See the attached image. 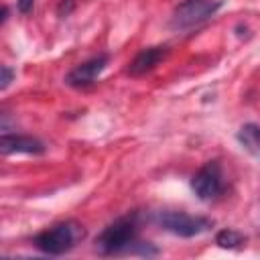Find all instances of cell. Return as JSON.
Wrapping results in <instances>:
<instances>
[{
  "label": "cell",
  "instance_id": "6da1fadb",
  "mask_svg": "<svg viewBox=\"0 0 260 260\" xmlns=\"http://www.w3.org/2000/svg\"><path fill=\"white\" fill-rule=\"evenodd\" d=\"M136 213L122 215L108 223L95 238L93 248L102 256H118V254H136L138 246V221Z\"/></svg>",
  "mask_w": 260,
  "mask_h": 260
},
{
  "label": "cell",
  "instance_id": "7a4b0ae2",
  "mask_svg": "<svg viewBox=\"0 0 260 260\" xmlns=\"http://www.w3.org/2000/svg\"><path fill=\"white\" fill-rule=\"evenodd\" d=\"M85 230L73 221V219H65V221H57L53 225H49L47 230L39 232L32 238V244L37 250H41L43 254L49 256H61L71 252L79 240H83Z\"/></svg>",
  "mask_w": 260,
  "mask_h": 260
},
{
  "label": "cell",
  "instance_id": "3957f363",
  "mask_svg": "<svg viewBox=\"0 0 260 260\" xmlns=\"http://www.w3.org/2000/svg\"><path fill=\"white\" fill-rule=\"evenodd\" d=\"M154 221L165 230L179 238H195L205 234L213 221L205 215H191L185 211H160L154 215Z\"/></svg>",
  "mask_w": 260,
  "mask_h": 260
},
{
  "label": "cell",
  "instance_id": "277c9868",
  "mask_svg": "<svg viewBox=\"0 0 260 260\" xmlns=\"http://www.w3.org/2000/svg\"><path fill=\"white\" fill-rule=\"evenodd\" d=\"M221 6H223L221 0H183L173 10L171 26L177 30L193 28V26L209 20Z\"/></svg>",
  "mask_w": 260,
  "mask_h": 260
},
{
  "label": "cell",
  "instance_id": "5b68a950",
  "mask_svg": "<svg viewBox=\"0 0 260 260\" xmlns=\"http://www.w3.org/2000/svg\"><path fill=\"white\" fill-rule=\"evenodd\" d=\"M191 191L199 201H215L223 193V175L217 160L205 162L191 177Z\"/></svg>",
  "mask_w": 260,
  "mask_h": 260
},
{
  "label": "cell",
  "instance_id": "8992f818",
  "mask_svg": "<svg viewBox=\"0 0 260 260\" xmlns=\"http://www.w3.org/2000/svg\"><path fill=\"white\" fill-rule=\"evenodd\" d=\"M110 57L106 53H100L79 65H75L67 75H65V83L69 87H75V89H83V87H89L95 83V79L102 75V71L106 69Z\"/></svg>",
  "mask_w": 260,
  "mask_h": 260
},
{
  "label": "cell",
  "instance_id": "52a82bcc",
  "mask_svg": "<svg viewBox=\"0 0 260 260\" xmlns=\"http://www.w3.org/2000/svg\"><path fill=\"white\" fill-rule=\"evenodd\" d=\"M0 150L2 154H43L47 150L45 142L28 136V134H10V132H2L0 138Z\"/></svg>",
  "mask_w": 260,
  "mask_h": 260
},
{
  "label": "cell",
  "instance_id": "ba28073f",
  "mask_svg": "<svg viewBox=\"0 0 260 260\" xmlns=\"http://www.w3.org/2000/svg\"><path fill=\"white\" fill-rule=\"evenodd\" d=\"M167 53H169V49H167L165 45H154V47L142 49V51L130 61L128 73H130L132 77H142V75L150 73V71L167 57Z\"/></svg>",
  "mask_w": 260,
  "mask_h": 260
},
{
  "label": "cell",
  "instance_id": "9c48e42d",
  "mask_svg": "<svg viewBox=\"0 0 260 260\" xmlns=\"http://www.w3.org/2000/svg\"><path fill=\"white\" fill-rule=\"evenodd\" d=\"M236 140L246 152H250L256 160H260V126L258 124L254 122L242 124L240 130L236 132Z\"/></svg>",
  "mask_w": 260,
  "mask_h": 260
},
{
  "label": "cell",
  "instance_id": "30bf717a",
  "mask_svg": "<svg viewBox=\"0 0 260 260\" xmlns=\"http://www.w3.org/2000/svg\"><path fill=\"white\" fill-rule=\"evenodd\" d=\"M246 242V236L240 234L238 230H232V228H225V230H219L215 234V244L223 250H236L240 248L242 244Z\"/></svg>",
  "mask_w": 260,
  "mask_h": 260
},
{
  "label": "cell",
  "instance_id": "8fae6325",
  "mask_svg": "<svg viewBox=\"0 0 260 260\" xmlns=\"http://www.w3.org/2000/svg\"><path fill=\"white\" fill-rule=\"evenodd\" d=\"M12 77H14V69L10 65H2L0 67V89H6L12 81Z\"/></svg>",
  "mask_w": 260,
  "mask_h": 260
},
{
  "label": "cell",
  "instance_id": "7c38bea8",
  "mask_svg": "<svg viewBox=\"0 0 260 260\" xmlns=\"http://www.w3.org/2000/svg\"><path fill=\"white\" fill-rule=\"evenodd\" d=\"M73 8H75V0H61L59 6H57V14L61 18H65V16H69L73 12Z\"/></svg>",
  "mask_w": 260,
  "mask_h": 260
},
{
  "label": "cell",
  "instance_id": "4fadbf2b",
  "mask_svg": "<svg viewBox=\"0 0 260 260\" xmlns=\"http://www.w3.org/2000/svg\"><path fill=\"white\" fill-rule=\"evenodd\" d=\"M35 6V0H16V8L20 14H28Z\"/></svg>",
  "mask_w": 260,
  "mask_h": 260
},
{
  "label": "cell",
  "instance_id": "5bb4252c",
  "mask_svg": "<svg viewBox=\"0 0 260 260\" xmlns=\"http://www.w3.org/2000/svg\"><path fill=\"white\" fill-rule=\"evenodd\" d=\"M6 20H8V8L4 6V8H2V24H4Z\"/></svg>",
  "mask_w": 260,
  "mask_h": 260
}]
</instances>
